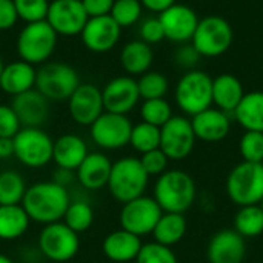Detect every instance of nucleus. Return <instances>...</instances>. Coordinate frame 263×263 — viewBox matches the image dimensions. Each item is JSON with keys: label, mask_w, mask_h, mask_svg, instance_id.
Returning <instances> with one entry per match:
<instances>
[{"label": "nucleus", "mask_w": 263, "mask_h": 263, "mask_svg": "<svg viewBox=\"0 0 263 263\" xmlns=\"http://www.w3.org/2000/svg\"><path fill=\"white\" fill-rule=\"evenodd\" d=\"M231 116L245 131L263 133V91L245 92Z\"/></svg>", "instance_id": "obj_28"}, {"label": "nucleus", "mask_w": 263, "mask_h": 263, "mask_svg": "<svg viewBox=\"0 0 263 263\" xmlns=\"http://www.w3.org/2000/svg\"><path fill=\"white\" fill-rule=\"evenodd\" d=\"M80 85L77 71L63 62H46L35 72V89L49 102L68 100Z\"/></svg>", "instance_id": "obj_7"}, {"label": "nucleus", "mask_w": 263, "mask_h": 263, "mask_svg": "<svg viewBox=\"0 0 263 263\" xmlns=\"http://www.w3.org/2000/svg\"><path fill=\"white\" fill-rule=\"evenodd\" d=\"M133 123L128 116L105 111L91 126L89 136L102 149H120L129 145Z\"/></svg>", "instance_id": "obj_13"}, {"label": "nucleus", "mask_w": 263, "mask_h": 263, "mask_svg": "<svg viewBox=\"0 0 263 263\" xmlns=\"http://www.w3.org/2000/svg\"><path fill=\"white\" fill-rule=\"evenodd\" d=\"M163 214L154 197L140 196L122 205L119 214V223L122 230H126L139 237L153 234L160 216Z\"/></svg>", "instance_id": "obj_11"}, {"label": "nucleus", "mask_w": 263, "mask_h": 263, "mask_svg": "<svg viewBox=\"0 0 263 263\" xmlns=\"http://www.w3.org/2000/svg\"><path fill=\"white\" fill-rule=\"evenodd\" d=\"M62 222L77 234L85 233L94 223V210L86 200H71Z\"/></svg>", "instance_id": "obj_33"}, {"label": "nucleus", "mask_w": 263, "mask_h": 263, "mask_svg": "<svg viewBox=\"0 0 263 263\" xmlns=\"http://www.w3.org/2000/svg\"><path fill=\"white\" fill-rule=\"evenodd\" d=\"M148 183L149 176L143 170L140 159L128 156L112 162L106 188L109 194L123 205L143 196Z\"/></svg>", "instance_id": "obj_3"}, {"label": "nucleus", "mask_w": 263, "mask_h": 263, "mask_svg": "<svg viewBox=\"0 0 263 263\" xmlns=\"http://www.w3.org/2000/svg\"><path fill=\"white\" fill-rule=\"evenodd\" d=\"M88 156L86 142L77 134H63L54 140L52 162L59 170L76 171L83 159Z\"/></svg>", "instance_id": "obj_24"}, {"label": "nucleus", "mask_w": 263, "mask_h": 263, "mask_svg": "<svg viewBox=\"0 0 263 263\" xmlns=\"http://www.w3.org/2000/svg\"><path fill=\"white\" fill-rule=\"evenodd\" d=\"M139 159H140L143 170L146 171V174L149 177H159L160 174H163L168 170L170 159L165 156V153L160 148L148 151V153L142 154Z\"/></svg>", "instance_id": "obj_41"}, {"label": "nucleus", "mask_w": 263, "mask_h": 263, "mask_svg": "<svg viewBox=\"0 0 263 263\" xmlns=\"http://www.w3.org/2000/svg\"><path fill=\"white\" fill-rule=\"evenodd\" d=\"M18 20L14 0H0V31L11 29Z\"/></svg>", "instance_id": "obj_45"}, {"label": "nucleus", "mask_w": 263, "mask_h": 263, "mask_svg": "<svg viewBox=\"0 0 263 263\" xmlns=\"http://www.w3.org/2000/svg\"><path fill=\"white\" fill-rule=\"evenodd\" d=\"M66 102L71 119L82 126H91L105 112L102 89L92 83H80Z\"/></svg>", "instance_id": "obj_15"}, {"label": "nucleus", "mask_w": 263, "mask_h": 263, "mask_svg": "<svg viewBox=\"0 0 263 263\" xmlns=\"http://www.w3.org/2000/svg\"><path fill=\"white\" fill-rule=\"evenodd\" d=\"M114 0H82V5L88 17H102L109 15Z\"/></svg>", "instance_id": "obj_46"}, {"label": "nucleus", "mask_w": 263, "mask_h": 263, "mask_svg": "<svg viewBox=\"0 0 263 263\" xmlns=\"http://www.w3.org/2000/svg\"><path fill=\"white\" fill-rule=\"evenodd\" d=\"M14 6L20 20L34 23L46 20L49 0H14Z\"/></svg>", "instance_id": "obj_40"}, {"label": "nucleus", "mask_w": 263, "mask_h": 263, "mask_svg": "<svg viewBox=\"0 0 263 263\" xmlns=\"http://www.w3.org/2000/svg\"><path fill=\"white\" fill-rule=\"evenodd\" d=\"M230 200L237 206L260 205L263 200V163H237L225 183Z\"/></svg>", "instance_id": "obj_5"}, {"label": "nucleus", "mask_w": 263, "mask_h": 263, "mask_svg": "<svg viewBox=\"0 0 263 263\" xmlns=\"http://www.w3.org/2000/svg\"><path fill=\"white\" fill-rule=\"evenodd\" d=\"M242 162L263 163V133L245 131L239 140Z\"/></svg>", "instance_id": "obj_38"}, {"label": "nucleus", "mask_w": 263, "mask_h": 263, "mask_svg": "<svg viewBox=\"0 0 263 263\" xmlns=\"http://www.w3.org/2000/svg\"><path fill=\"white\" fill-rule=\"evenodd\" d=\"M137 88H139L140 99L143 100L165 99L170 89V82L166 76L159 71H146L145 74L139 76Z\"/></svg>", "instance_id": "obj_35"}, {"label": "nucleus", "mask_w": 263, "mask_h": 263, "mask_svg": "<svg viewBox=\"0 0 263 263\" xmlns=\"http://www.w3.org/2000/svg\"><path fill=\"white\" fill-rule=\"evenodd\" d=\"M173 108L166 99H151L143 100L140 106V117L142 122H146L149 125H154L157 128H162L171 117H173Z\"/></svg>", "instance_id": "obj_36"}, {"label": "nucleus", "mask_w": 263, "mask_h": 263, "mask_svg": "<svg viewBox=\"0 0 263 263\" xmlns=\"http://www.w3.org/2000/svg\"><path fill=\"white\" fill-rule=\"evenodd\" d=\"M234 32L231 23L220 15H206L199 20L191 45L200 57H220L233 45Z\"/></svg>", "instance_id": "obj_8"}, {"label": "nucleus", "mask_w": 263, "mask_h": 263, "mask_svg": "<svg viewBox=\"0 0 263 263\" xmlns=\"http://www.w3.org/2000/svg\"><path fill=\"white\" fill-rule=\"evenodd\" d=\"M200 54L196 51V48L190 43H182L180 48L176 49L174 52V63L186 71L196 69V65L199 63Z\"/></svg>", "instance_id": "obj_44"}, {"label": "nucleus", "mask_w": 263, "mask_h": 263, "mask_svg": "<svg viewBox=\"0 0 263 263\" xmlns=\"http://www.w3.org/2000/svg\"><path fill=\"white\" fill-rule=\"evenodd\" d=\"M35 72L37 69L34 65H29L23 60L8 63L3 66L0 76V88L11 97L29 91L35 86Z\"/></svg>", "instance_id": "obj_25"}, {"label": "nucleus", "mask_w": 263, "mask_h": 263, "mask_svg": "<svg viewBox=\"0 0 263 263\" xmlns=\"http://www.w3.org/2000/svg\"><path fill=\"white\" fill-rule=\"evenodd\" d=\"M165 39L174 43H190L199 23L196 11L183 3H174L168 9L159 14Z\"/></svg>", "instance_id": "obj_16"}, {"label": "nucleus", "mask_w": 263, "mask_h": 263, "mask_svg": "<svg viewBox=\"0 0 263 263\" xmlns=\"http://www.w3.org/2000/svg\"><path fill=\"white\" fill-rule=\"evenodd\" d=\"M102 97L105 111L126 116L137 106L140 100L137 80L131 76L114 77L102 89Z\"/></svg>", "instance_id": "obj_17"}, {"label": "nucleus", "mask_w": 263, "mask_h": 263, "mask_svg": "<svg viewBox=\"0 0 263 263\" xmlns=\"http://www.w3.org/2000/svg\"><path fill=\"white\" fill-rule=\"evenodd\" d=\"M29 217L22 205H0V240H17L29 228Z\"/></svg>", "instance_id": "obj_30"}, {"label": "nucleus", "mask_w": 263, "mask_h": 263, "mask_svg": "<svg viewBox=\"0 0 263 263\" xmlns=\"http://www.w3.org/2000/svg\"><path fill=\"white\" fill-rule=\"evenodd\" d=\"M11 108L17 114L22 128H40L49 117V100L35 88L14 96Z\"/></svg>", "instance_id": "obj_20"}, {"label": "nucleus", "mask_w": 263, "mask_h": 263, "mask_svg": "<svg viewBox=\"0 0 263 263\" xmlns=\"http://www.w3.org/2000/svg\"><path fill=\"white\" fill-rule=\"evenodd\" d=\"M136 263H179L176 253L165 245H160L157 242H148L143 243L137 257Z\"/></svg>", "instance_id": "obj_39"}, {"label": "nucleus", "mask_w": 263, "mask_h": 263, "mask_svg": "<svg viewBox=\"0 0 263 263\" xmlns=\"http://www.w3.org/2000/svg\"><path fill=\"white\" fill-rule=\"evenodd\" d=\"M3 60H2V57H0V76H2V71H3Z\"/></svg>", "instance_id": "obj_50"}, {"label": "nucleus", "mask_w": 263, "mask_h": 263, "mask_svg": "<svg viewBox=\"0 0 263 263\" xmlns=\"http://www.w3.org/2000/svg\"><path fill=\"white\" fill-rule=\"evenodd\" d=\"M57 32L46 20L26 23L17 35L15 48L20 60L29 65H43L57 45Z\"/></svg>", "instance_id": "obj_6"}, {"label": "nucleus", "mask_w": 263, "mask_h": 263, "mask_svg": "<svg viewBox=\"0 0 263 263\" xmlns=\"http://www.w3.org/2000/svg\"><path fill=\"white\" fill-rule=\"evenodd\" d=\"M260 206H262V210H263V200H262V203H260Z\"/></svg>", "instance_id": "obj_51"}, {"label": "nucleus", "mask_w": 263, "mask_h": 263, "mask_svg": "<svg viewBox=\"0 0 263 263\" xmlns=\"http://www.w3.org/2000/svg\"><path fill=\"white\" fill-rule=\"evenodd\" d=\"M122 28L114 22L111 15L89 17L83 26L80 37L86 49L103 54L111 51L120 40Z\"/></svg>", "instance_id": "obj_18"}, {"label": "nucleus", "mask_w": 263, "mask_h": 263, "mask_svg": "<svg viewBox=\"0 0 263 263\" xmlns=\"http://www.w3.org/2000/svg\"><path fill=\"white\" fill-rule=\"evenodd\" d=\"M142 245V237L120 228L109 233L103 239L102 251L105 257L111 262L128 263L136 260Z\"/></svg>", "instance_id": "obj_23"}, {"label": "nucleus", "mask_w": 263, "mask_h": 263, "mask_svg": "<svg viewBox=\"0 0 263 263\" xmlns=\"http://www.w3.org/2000/svg\"><path fill=\"white\" fill-rule=\"evenodd\" d=\"M88 14L82 0H52L49 2L46 22L57 32V35H80L88 22Z\"/></svg>", "instance_id": "obj_14"}, {"label": "nucleus", "mask_w": 263, "mask_h": 263, "mask_svg": "<svg viewBox=\"0 0 263 263\" xmlns=\"http://www.w3.org/2000/svg\"><path fill=\"white\" fill-rule=\"evenodd\" d=\"M20 128V120L11 105H0V137L12 139Z\"/></svg>", "instance_id": "obj_43"}, {"label": "nucleus", "mask_w": 263, "mask_h": 263, "mask_svg": "<svg viewBox=\"0 0 263 263\" xmlns=\"http://www.w3.org/2000/svg\"><path fill=\"white\" fill-rule=\"evenodd\" d=\"M190 120L196 139L206 143L222 142L231 131V116L216 106L193 116Z\"/></svg>", "instance_id": "obj_21"}, {"label": "nucleus", "mask_w": 263, "mask_h": 263, "mask_svg": "<svg viewBox=\"0 0 263 263\" xmlns=\"http://www.w3.org/2000/svg\"><path fill=\"white\" fill-rule=\"evenodd\" d=\"M71 202L66 186L55 180H45L32 183L26 188L22 206L29 220L49 225L60 222Z\"/></svg>", "instance_id": "obj_1"}, {"label": "nucleus", "mask_w": 263, "mask_h": 263, "mask_svg": "<svg viewBox=\"0 0 263 263\" xmlns=\"http://www.w3.org/2000/svg\"><path fill=\"white\" fill-rule=\"evenodd\" d=\"M194 179L183 170H166L154 183V200L163 213L185 214L196 202Z\"/></svg>", "instance_id": "obj_2"}, {"label": "nucleus", "mask_w": 263, "mask_h": 263, "mask_svg": "<svg viewBox=\"0 0 263 263\" xmlns=\"http://www.w3.org/2000/svg\"><path fill=\"white\" fill-rule=\"evenodd\" d=\"M196 134L191 120L185 116H173L160 128V149L170 160L186 159L196 146Z\"/></svg>", "instance_id": "obj_12"}, {"label": "nucleus", "mask_w": 263, "mask_h": 263, "mask_svg": "<svg viewBox=\"0 0 263 263\" xmlns=\"http://www.w3.org/2000/svg\"><path fill=\"white\" fill-rule=\"evenodd\" d=\"M23 176L14 170L0 173V205H22L26 193Z\"/></svg>", "instance_id": "obj_32"}, {"label": "nucleus", "mask_w": 263, "mask_h": 263, "mask_svg": "<svg viewBox=\"0 0 263 263\" xmlns=\"http://www.w3.org/2000/svg\"><path fill=\"white\" fill-rule=\"evenodd\" d=\"M243 239H254L263 233V210L260 205L239 206L234 216V228Z\"/></svg>", "instance_id": "obj_31"}, {"label": "nucleus", "mask_w": 263, "mask_h": 263, "mask_svg": "<svg viewBox=\"0 0 263 263\" xmlns=\"http://www.w3.org/2000/svg\"><path fill=\"white\" fill-rule=\"evenodd\" d=\"M37 245L40 254L48 260L65 263L77 256L80 250V239L77 233H74L60 220L42 228Z\"/></svg>", "instance_id": "obj_10"}, {"label": "nucleus", "mask_w": 263, "mask_h": 263, "mask_svg": "<svg viewBox=\"0 0 263 263\" xmlns=\"http://www.w3.org/2000/svg\"><path fill=\"white\" fill-rule=\"evenodd\" d=\"M112 162L103 153H88L76 170L77 182L88 191H97L108 185Z\"/></svg>", "instance_id": "obj_22"}, {"label": "nucleus", "mask_w": 263, "mask_h": 263, "mask_svg": "<svg viewBox=\"0 0 263 263\" xmlns=\"http://www.w3.org/2000/svg\"><path fill=\"white\" fill-rule=\"evenodd\" d=\"M174 99L185 116H196L213 106V77L200 69L186 71L177 82Z\"/></svg>", "instance_id": "obj_4"}, {"label": "nucleus", "mask_w": 263, "mask_h": 263, "mask_svg": "<svg viewBox=\"0 0 263 263\" xmlns=\"http://www.w3.org/2000/svg\"><path fill=\"white\" fill-rule=\"evenodd\" d=\"M14 157L28 168H43L52 162L54 140L42 128H20L12 137Z\"/></svg>", "instance_id": "obj_9"}, {"label": "nucleus", "mask_w": 263, "mask_h": 263, "mask_svg": "<svg viewBox=\"0 0 263 263\" xmlns=\"http://www.w3.org/2000/svg\"><path fill=\"white\" fill-rule=\"evenodd\" d=\"M186 230H188V222L183 214L163 213L153 231V237L154 242L171 248L183 240Z\"/></svg>", "instance_id": "obj_29"}, {"label": "nucleus", "mask_w": 263, "mask_h": 263, "mask_svg": "<svg viewBox=\"0 0 263 263\" xmlns=\"http://www.w3.org/2000/svg\"><path fill=\"white\" fill-rule=\"evenodd\" d=\"M245 96L243 85L234 74H220L213 79V105L227 114H233Z\"/></svg>", "instance_id": "obj_26"}, {"label": "nucleus", "mask_w": 263, "mask_h": 263, "mask_svg": "<svg viewBox=\"0 0 263 263\" xmlns=\"http://www.w3.org/2000/svg\"><path fill=\"white\" fill-rule=\"evenodd\" d=\"M139 34H140V40H143L148 45L159 43L165 39V32L159 17H146L140 23Z\"/></svg>", "instance_id": "obj_42"}, {"label": "nucleus", "mask_w": 263, "mask_h": 263, "mask_svg": "<svg viewBox=\"0 0 263 263\" xmlns=\"http://www.w3.org/2000/svg\"><path fill=\"white\" fill-rule=\"evenodd\" d=\"M0 263H14L8 256H5V254H0Z\"/></svg>", "instance_id": "obj_49"}, {"label": "nucleus", "mask_w": 263, "mask_h": 263, "mask_svg": "<svg viewBox=\"0 0 263 263\" xmlns=\"http://www.w3.org/2000/svg\"><path fill=\"white\" fill-rule=\"evenodd\" d=\"M129 145L140 154L157 149L160 146V128L146 122L133 125Z\"/></svg>", "instance_id": "obj_34"}, {"label": "nucleus", "mask_w": 263, "mask_h": 263, "mask_svg": "<svg viewBox=\"0 0 263 263\" xmlns=\"http://www.w3.org/2000/svg\"><path fill=\"white\" fill-rule=\"evenodd\" d=\"M142 6L146 8L151 12H163L165 9H168L170 6H173L176 3V0H140Z\"/></svg>", "instance_id": "obj_47"}, {"label": "nucleus", "mask_w": 263, "mask_h": 263, "mask_svg": "<svg viewBox=\"0 0 263 263\" xmlns=\"http://www.w3.org/2000/svg\"><path fill=\"white\" fill-rule=\"evenodd\" d=\"M143 6L140 0H114L109 15L120 28L136 25L142 17Z\"/></svg>", "instance_id": "obj_37"}, {"label": "nucleus", "mask_w": 263, "mask_h": 263, "mask_svg": "<svg viewBox=\"0 0 263 263\" xmlns=\"http://www.w3.org/2000/svg\"><path fill=\"white\" fill-rule=\"evenodd\" d=\"M154 60V52L151 45L143 40H131L120 51V65L128 72V76H142L149 71Z\"/></svg>", "instance_id": "obj_27"}, {"label": "nucleus", "mask_w": 263, "mask_h": 263, "mask_svg": "<svg viewBox=\"0 0 263 263\" xmlns=\"http://www.w3.org/2000/svg\"><path fill=\"white\" fill-rule=\"evenodd\" d=\"M14 156V140L0 137V159H9Z\"/></svg>", "instance_id": "obj_48"}, {"label": "nucleus", "mask_w": 263, "mask_h": 263, "mask_svg": "<svg viewBox=\"0 0 263 263\" xmlns=\"http://www.w3.org/2000/svg\"><path fill=\"white\" fill-rule=\"evenodd\" d=\"M247 254L245 239L234 230H220L211 236L206 248L210 263H242Z\"/></svg>", "instance_id": "obj_19"}]
</instances>
